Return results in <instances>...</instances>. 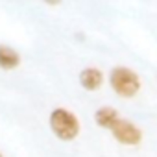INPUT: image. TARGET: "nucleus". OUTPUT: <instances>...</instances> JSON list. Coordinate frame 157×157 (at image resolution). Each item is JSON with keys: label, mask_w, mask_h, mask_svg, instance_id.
<instances>
[{"label": "nucleus", "mask_w": 157, "mask_h": 157, "mask_svg": "<svg viewBox=\"0 0 157 157\" xmlns=\"http://www.w3.org/2000/svg\"><path fill=\"white\" fill-rule=\"evenodd\" d=\"M48 122H50V129L52 133L59 139V140H74L78 135H80V120L78 117L65 109V107H56L50 117H48Z\"/></svg>", "instance_id": "obj_1"}, {"label": "nucleus", "mask_w": 157, "mask_h": 157, "mask_svg": "<svg viewBox=\"0 0 157 157\" xmlns=\"http://www.w3.org/2000/svg\"><path fill=\"white\" fill-rule=\"evenodd\" d=\"M109 85L115 94L122 98H133L140 91V78L128 67H115L109 72Z\"/></svg>", "instance_id": "obj_2"}, {"label": "nucleus", "mask_w": 157, "mask_h": 157, "mask_svg": "<svg viewBox=\"0 0 157 157\" xmlns=\"http://www.w3.org/2000/svg\"><path fill=\"white\" fill-rule=\"evenodd\" d=\"M111 135L117 142L126 144V146H139L142 142V129L139 126H135L131 120L128 118H118L113 126H111Z\"/></svg>", "instance_id": "obj_3"}, {"label": "nucleus", "mask_w": 157, "mask_h": 157, "mask_svg": "<svg viewBox=\"0 0 157 157\" xmlns=\"http://www.w3.org/2000/svg\"><path fill=\"white\" fill-rule=\"evenodd\" d=\"M104 83V72L96 67H87L80 72V85L85 91H98Z\"/></svg>", "instance_id": "obj_4"}, {"label": "nucleus", "mask_w": 157, "mask_h": 157, "mask_svg": "<svg viewBox=\"0 0 157 157\" xmlns=\"http://www.w3.org/2000/svg\"><path fill=\"white\" fill-rule=\"evenodd\" d=\"M118 118H120L118 111H117L115 107H109V105H104V107L96 109V113H94V122H96V126L102 128V129H111V126H113Z\"/></svg>", "instance_id": "obj_5"}, {"label": "nucleus", "mask_w": 157, "mask_h": 157, "mask_svg": "<svg viewBox=\"0 0 157 157\" xmlns=\"http://www.w3.org/2000/svg\"><path fill=\"white\" fill-rule=\"evenodd\" d=\"M21 65V56L17 50H13L8 44H0V68L2 70H13Z\"/></svg>", "instance_id": "obj_6"}, {"label": "nucleus", "mask_w": 157, "mask_h": 157, "mask_svg": "<svg viewBox=\"0 0 157 157\" xmlns=\"http://www.w3.org/2000/svg\"><path fill=\"white\" fill-rule=\"evenodd\" d=\"M0 157H2V153H0Z\"/></svg>", "instance_id": "obj_7"}]
</instances>
